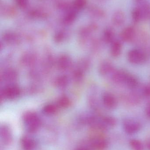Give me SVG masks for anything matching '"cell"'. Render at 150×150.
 Returning a JSON list of instances; mask_svg holds the SVG:
<instances>
[{
	"label": "cell",
	"mask_w": 150,
	"mask_h": 150,
	"mask_svg": "<svg viewBox=\"0 0 150 150\" xmlns=\"http://www.w3.org/2000/svg\"><path fill=\"white\" fill-rule=\"evenodd\" d=\"M23 121L28 132L35 133L38 130L41 125L40 120L37 115L33 113H28L24 115Z\"/></svg>",
	"instance_id": "cell-1"
},
{
	"label": "cell",
	"mask_w": 150,
	"mask_h": 150,
	"mask_svg": "<svg viewBox=\"0 0 150 150\" xmlns=\"http://www.w3.org/2000/svg\"><path fill=\"white\" fill-rule=\"evenodd\" d=\"M147 56L144 52L137 49L130 50L128 54V59L134 64H141L147 60Z\"/></svg>",
	"instance_id": "cell-2"
},
{
	"label": "cell",
	"mask_w": 150,
	"mask_h": 150,
	"mask_svg": "<svg viewBox=\"0 0 150 150\" xmlns=\"http://www.w3.org/2000/svg\"><path fill=\"white\" fill-rule=\"evenodd\" d=\"M123 129L129 134H133L137 133L141 129V126L140 122L133 120H127L123 124Z\"/></svg>",
	"instance_id": "cell-3"
},
{
	"label": "cell",
	"mask_w": 150,
	"mask_h": 150,
	"mask_svg": "<svg viewBox=\"0 0 150 150\" xmlns=\"http://www.w3.org/2000/svg\"><path fill=\"white\" fill-rule=\"evenodd\" d=\"M0 133L3 143L6 145L11 144L12 141V135L10 129L6 126H3L1 127Z\"/></svg>",
	"instance_id": "cell-4"
},
{
	"label": "cell",
	"mask_w": 150,
	"mask_h": 150,
	"mask_svg": "<svg viewBox=\"0 0 150 150\" xmlns=\"http://www.w3.org/2000/svg\"><path fill=\"white\" fill-rule=\"evenodd\" d=\"M21 144L23 150H34L36 147V143L30 137H23L21 139Z\"/></svg>",
	"instance_id": "cell-5"
},
{
	"label": "cell",
	"mask_w": 150,
	"mask_h": 150,
	"mask_svg": "<svg viewBox=\"0 0 150 150\" xmlns=\"http://www.w3.org/2000/svg\"><path fill=\"white\" fill-rule=\"evenodd\" d=\"M103 101L105 105L109 109H114L117 106V100L115 97L110 93L104 94L103 97Z\"/></svg>",
	"instance_id": "cell-6"
},
{
	"label": "cell",
	"mask_w": 150,
	"mask_h": 150,
	"mask_svg": "<svg viewBox=\"0 0 150 150\" xmlns=\"http://www.w3.org/2000/svg\"><path fill=\"white\" fill-rule=\"evenodd\" d=\"M129 74L127 73L122 70L116 71L112 76V79L114 82L120 83L125 84Z\"/></svg>",
	"instance_id": "cell-7"
},
{
	"label": "cell",
	"mask_w": 150,
	"mask_h": 150,
	"mask_svg": "<svg viewBox=\"0 0 150 150\" xmlns=\"http://www.w3.org/2000/svg\"><path fill=\"white\" fill-rule=\"evenodd\" d=\"M91 144L93 148L97 150H104L107 145V141L101 138L94 139L92 142Z\"/></svg>",
	"instance_id": "cell-8"
},
{
	"label": "cell",
	"mask_w": 150,
	"mask_h": 150,
	"mask_svg": "<svg viewBox=\"0 0 150 150\" xmlns=\"http://www.w3.org/2000/svg\"><path fill=\"white\" fill-rule=\"evenodd\" d=\"M135 31L132 27H128L124 30L121 34V38L122 40L126 42H128L133 39L134 37Z\"/></svg>",
	"instance_id": "cell-9"
},
{
	"label": "cell",
	"mask_w": 150,
	"mask_h": 150,
	"mask_svg": "<svg viewBox=\"0 0 150 150\" xmlns=\"http://www.w3.org/2000/svg\"><path fill=\"white\" fill-rule=\"evenodd\" d=\"M122 49L121 43L119 41L113 42L111 47V53L113 57H117L120 54Z\"/></svg>",
	"instance_id": "cell-10"
},
{
	"label": "cell",
	"mask_w": 150,
	"mask_h": 150,
	"mask_svg": "<svg viewBox=\"0 0 150 150\" xmlns=\"http://www.w3.org/2000/svg\"><path fill=\"white\" fill-rule=\"evenodd\" d=\"M112 64L108 62H104L101 64L100 68V72L102 75H105L109 74L112 69Z\"/></svg>",
	"instance_id": "cell-11"
},
{
	"label": "cell",
	"mask_w": 150,
	"mask_h": 150,
	"mask_svg": "<svg viewBox=\"0 0 150 150\" xmlns=\"http://www.w3.org/2000/svg\"><path fill=\"white\" fill-rule=\"evenodd\" d=\"M129 145L132 150H144V147L141 141L132 139L129 142Z\"/></svg>",
	"instance_id": "cell-12"
},
{
	"label": "cell",
	"mask_w": 150,
	"mask_h": 150,
	"mask_svg": "<svg viewBox=\"0 0 150 150\" xmlns=\"http://www.w3.org/2000/svg\"><path fill=\"white\" fill-rule=\"evenodd\" d=\"M125 84L129 88H134L138 85V81L135 77L129 74Z\"/></svg>",
	"instance_id": "cell-13"
},
{
	"label": "cell",
	"mask_w": 150,
	"mask_h": 150,
	"mask_svg": "<svg viewBox=\"0 0 150 150\" xmlns=\"http://www.w3.org/2000/svg\"><path fill=\"white\" fill-rule=\"evenodd\" d=\"M4 93L6 96L8 98H14L18 95L19 90L18 88L16 87H10L7 89Z\"/></svg>",
	"instance_id": "cell-14"
},
{
	"label": "cell",
	"mask_w": 150,
	"mask_h": 150,
	"mask_svg": "<svg viewBox=\"0 0 150 150\" xmlns=\"http://www.w3.org/2000/svg\"><path fill=\"white\" fill-rule=\"evenodd\" d=\"M104 126H109L110 127H114L116 124V120L113 117L111 116H107L103 119Z\"/></svg>",
	"instance_id": "cell-15"
},
{
	"label": "cell",
	"mask_w": 150,
	"mask_h": 150,
	"mask_svg": "<svg viewBox=\"0 0 150 150\" xmlns=\"http://www.w3.org/2000/svg\"><path fill=\"white\" fill-rule=\"evenodd\" d=\"M104 40L107 43H111L114 39V33L112 30H107L104 34Z\"/></svg>",
	"instance_id": "cell-16"
},
{
	"label": "cell",
	"mask_w": 150,
	"mask_h": 150,
	"mask_svg": "<svg viewBox=\"0 0 150 150\" xmlns=\"http://www.w3.org/2000/svg\"><path fill=\"white\" fill-rule=\"evenodd\" d=\"M76 14L75 11L70 12L66 16L65 18V21L67 23H70L73 22V20L75 18Z\"/></svg>",
	"instance_id": "cell-17"
},
{
	"label": "cell",
	"mask_w": 150,
	"mask_h": 150,
	"mask_svg": "<svg viewBox=\"0 0 150 150\" xmlns=\"http://www.w3.org/2000/svg\"><path fill=\"white\" fill-rule=\"evenodd\" d=\"M85 3L86 0H75L74 4L75 8L76 9L82 8L85 5Z\"/></svg>",
	"instance_id": "cell-18"
},
{
	"label": "cell",
	"mask_w": 150,
	"mask_h": 150,
	"mask_svg": "<svg viewBox=\"0 0 150 150\" xmlns=\"http://www.w3.org/2000/svg\"><path fill=\"white\" fill-rule=\"evenodd\" d=\"M113 18L114 23H117L118 20H119V23H122V22L124 21V16L121 12V13L118 12L116 13Z\"/></svg>",
	"instance_id": "cell-19"
},
{
	"label": "cell",
	"mask_w": 150,
	"mask_h": 150,
	"mask_svg": "<svg viewBox=\"0 0 150 150\" xmlns=\"http://www.w3.org/2000/svg\"><path fill=\"white\" fill-rule=\"evenodd\" d=\"M55 111H56V108L55 107L52 105L47 106L44 108V112L48 114H52L55 112Z\"/></svg>",
	"instance_id": "cell-20"
},
{
	"label": "cell",
	"mask_w": 150,
	"mask_h": 150,
	"mask_svg": "<svg viewBox=\"0 0 150 150\" xmlns=\"http://www.w3.org/2000/svg\"><path fill=\"white\" fill-rule=\"evenodd\" d=\"M141 11L139 10L136 9L133 12V18L136 22L139 21L141 17Z\"/></svg>",
	"instance_id": "cell-21"
},
{
	"label": "cell",
	"mask_w": 150,
	"mask_h": 150,
	"mask_svg": "<svg viewBox=\"0 0 150 150\" xmlns=\"http://www.w3.org/2000/svg\"><path fill=\"white\" fill-rule=\"evenodd\" d=\"M17 4L21 8H24L27 4V0H15Z\"/></svg>",
	"instance_id": "cell-22"
},
{
	"label": "cell",
	"mask_w": 150,
	"mask_h": 150,
	"mask_svg": "<svg viewBox=\"0 0 150 150\" xmlns=\"http://www.w3.org/2000/svg\"><path fill=\"white\" fill-rule=\"evenodd\" d=\"M144 95L147 97H150V85L147 86L143 91Z\"/></svg>",
	"instance_id": "cell-23"
},
{
	"label": "cell",
	"mask_w": 150,
	"mask_h": 150,
	"mask_svg": "<svg viewBox=\"0 0 150 150\" xmlns=\"http://www.w3.org/2000/svg\"><path fill=\"white\" fill-rule=\"evenodd\" d=\"M145 112H146L147 116L150 118V104L148 105L147 107H146Z\"/></svg>",
	"instance_id": "cell-24"
},
{
	"label": "cell",
	"mask_w": 150,
	"mask_h": 150,
	"mask_svg": "<svg viewBox=\"0 0 150 150\" xmlns=\"http://www.w3.org/2000/svg\"><path fill=\"white\" fill-rule=\"evenodd\" d=\"M146 146H147V149L149 150H150V140H149V141L147 142Z\"/></svg>",
	"instance_id": "cell-25"
},
{
	"label": "cell",
	"mask_w": 150,
	"mask_h": 150,
	"mask_svg": "<svg viewBox=\"0 0 150 150\" xmlns=\"http://www.w3.org/2000/svg\"><path fill=\"white\" fill-rule=\"evenodd\" d=\"M76 150H89L88 149H86L85 148H83V147H81V148H79L77 149Z\"/></svg>",
	"instance_id": "cell-26"
}]
</instances>
